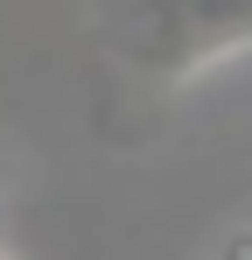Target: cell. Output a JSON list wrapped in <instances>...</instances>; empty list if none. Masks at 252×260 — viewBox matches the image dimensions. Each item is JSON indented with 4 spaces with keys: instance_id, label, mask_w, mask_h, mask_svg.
<instances>
[{
    "instance_id": "obj_1",
    "label": "cell",
    "mask_w": 252,
    "mask_h": 260,
    "mask_svg": "<svg viewBox=\"0 0 252 260\" xmlns=\"http://www.w3.org/2000/svg\"><path fill=\"white\" fill-rule=\"evenodd\" d=\"M105 36L133 71L182 85L252 49V0H105Z\"/></svg>"
},
{
    "instance_id": "obj_2",
    "label": "cell",
    "mask_w": 252,
    "mask_h": 260,
    "mask_svg": "<svg viewBox=\"0 0 252 260\" xmlns=\"http://www.w3.org/2000/svg\"><path fill=\"white\" fill-rule=\"evenodd\" d=\"M0 190H7V155H0Z\"/></svg>"
}]
</instances>
